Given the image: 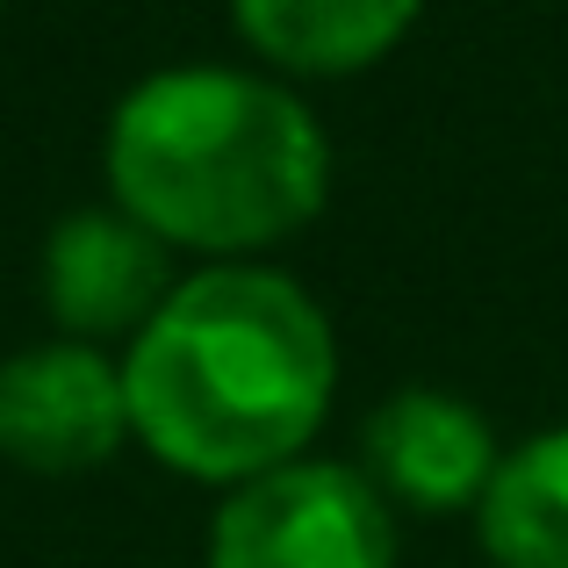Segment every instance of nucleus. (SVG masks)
I'll return each mask as SVG.
<instances>
[{
    "label": "nucleus",
    "instance_id": "1",
    "mask_svg": "<svg viewBox=\"0 0 568 568\" xmlns=\"http://www.w3.org/2000/svg\"><path fill=\"white\" fill-rule=\"evenodd\" d=\"M130 439L159 468L237 489L310 454L338 396V332L295 274L202 266L123 346Z\"/></svg>",
    "mask_w": 568,
    "mask_h": 568
},
{
    "label": "nucleus",
    "instance_id": "2",
    "mask_svg": "<svg viewBox=\"0 0 568 568\" xmlns=\"http://www.w3.org/2000/svg\"><path fill=\"white\" fill-rule=\"evenodd\" d=\"M109 202L159 245L209 266L303 237L332 202V138L274 72L166 65L144 72L101 138Z\"/></svg>",
    "mask_w": 568,
    "mask_h": 568
},
{
    "label": "nucleus",
    "instance_id": "3",
    "mask_svg": "<svg viewBox=\"0 0 568 568\" xmlns=\"http://www.w3.org/2000/svg\"><path fill=\"white\" fill-rule=\"evenodd\" d=\"M209 568H396V504L361 460H288L223 489Z\"/></svg>",
    "mask_w": 568,
    "mask_h": 568
},
{
    "label": "nucleus",
    "instance_id": "4",
    "mask_svg": "<svg viewBox=\"0 0 568 568\" xmlns=\"http://www.w3.org/2000/svg\"><path fill=\"white\" fill-rule=\"evenodd\" d=\"M130 439L123 361L43 338L0 361V460L22 475H94Z\"/></svg>",
    "mask_w": 568,
    "mask_h": 568
},
{
    "label": "nucleus",
    "instance_id": "5",
    "mask_svg": "<svg viewBox=\"0 0 568 568\" xmlns=\"http://www.w3.org/2000/svg\"><path fill=\"white\" fill-rule=\"evenodd\" d=\"M43 310H51L58 338L80 346H109V338H138L159 317L181 274H173V245H159L138 216L115 202L72 209L43 237Z\"/></svg>",
    "mask_w": 568,
    "mask_h": 568
},
{
    "label": "nucleus",
    "instance_id": "6",
    "mask_svg": "<svg viewBox=\"0 0 568 568\" xmlns=\"http://www.w3.org/2000/svg\"><path fill=\"white\" fill-rule=\"evenodd\" d=\"M497 460H504L497 425L454 388H425V382L396 388L361 425V475L396 511L417 518H446V511L475 518Z\"/></svg>",
    "mask_w": 568,
    "mask_h": 568
},
{
    "label": "nucleus",
    "instance_id": "7",
    "mask_svg": "<svg viewBox=\"0 0 568 568\" xmlns=\"http://www.w3.org/2000/svg\"><path fill=\"white\" fill-rule=\"evenodd\" d=\"M425 0H231L237 37L274 80H353L382 65Z\"/></svg>",
    "mask_w": 568,
    "mask_h": 568
},
{
    "label": "nucleus",
    "instance_id": "8",
    "mask_svg": "<svg viewBox=\"0 0 568 568\" xmlns=\"http://www.w3.org/2000/svg\"><path fill=\"white\" fill-rule=\"evenodd\" d=\"M475 540L489 568H568V425L504 446L475 504Z\"/></svg>",
    "mask_w": 568,
    "mask_h": 568
},
{
    "label": "nucleus",
    "instance_id": "9",
    "mask_svg": "<svg viewBox=\"0 0 568 568\" xmlns=\"http://www.w3.org/2000/svg\"><path fill=\"white\" fill-rule=\"evenodd\" d=\"M0 8H8V0H0Z\"/></svg>",
    "mask_w": 568,
    "mask_h": 568
}]
</instances>
